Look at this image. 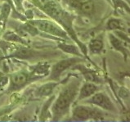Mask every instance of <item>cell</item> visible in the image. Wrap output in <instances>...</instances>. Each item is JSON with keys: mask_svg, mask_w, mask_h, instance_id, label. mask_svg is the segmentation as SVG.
I'll return each mask as SVG.
<instances>
[{"mask_svg": "<svg viewBox=\"0 0 130 122\" xmlns=\"http://www.w3.org/2000/svg\"><path fill=\"white\" fill-rule=\"evenodd\" d=\"M32 1L47 16H49L56 22L61 25L62 28L67 32L68 35L75 40L78 45H79L81 42L78 39L73 27L74 17L72 15L66 12L55 0H32Z\"/></svg>", "mask_w": 130, "mask_h": 122, "instance_id": "cell-1", "label": "cell"}, {"mask_svg": "<svg viewBox=\"0 0 130 122\" xmlns=\"http://www.w3.org/2000/svg\"><path fill=\"white\" fill-rule=\"evenodd\" d=\"M79 82L78 80H75L70 83L61 91L57 100L52 106V112L55 121L61 119L68 112L70 105L75 101L76 96L79 94Z\"/></svg>", "mask_w": 130, "mask_h": 122, "instance_id": "cell-2", "label": "cell"}, {"mask_svg": "<svg viewBox=\"0 0 130 122\" xmlns=\"http://www.w3.org/2000/svg\"><path fill=\"white\" fill-rule=\"evenodd\" d=\"M29 22L34 25L35 27H36L39 31H43L46 33V34H49L51 35L60 37L61 39H69L67 32L53 21L44 19H38L29 21Z\"/></svg>", "mask_w": 130, "mask_h": 122, "instance_id": "cell-3", "label": "cell"}, {"mask_svg": "<svg viewBox=\"0 0 130 122\" xmlns=\"http://www.w3.org/2000/svg\"><path fill=\"white\" fill-rule=\"evenodd\" d=\"M102 113L99 110L84 106H77L73 110V118L76 120H85L89 119L102 120Z\"/></svg>", "mask_w": 130, "mask_h": 122, "instance_id": "cell-4", "label": "cell"}, {"mask_svg": "<svg viewBox=\"0 0 130 122\" xmlns=\"http://www.w3.org/2000/svg\"><path fill=\"white\" fill-rule=\"evenodd\" d=\"M79 62H80V59L79 57H70L58 62L52 68L50 79L53 80H57L63 72L69 69L70 66H73L77 64Z\"/></svg>", "mask_w": 130, "mask_h": 122, "instance_id": "cell-5", "label": "cell"}, {"mask_svg": "<svg viewBox=\"0 0 130 122\" xmlns=\"http://www.w3.org/2000/svg\"><path fill=\"white\" fill-rule=\"evenodd\" d=\"M30 75L26 71H21L15 72L10 75V88L9 91L19 90L28 84L30 80Z\"/></svg>", "mask_w": 130, "mask_h": 122, "instance_id": "cell-6", "label": "cell"}, {"mask_svg": "<svg viewBox=\"0 0 130 122\" xmlns=\"http://www.w3.org/2000/svg\"><path fill=\"white\" fill-rule=\"evenodd\" d=\"M86 101L87 103L93 104L107 111H114L115 108L108 96L103 93H94Z\"/></svg>", "mask_w": 130, "mask_h": 122, "instance_id": "cell-7", "label": "cell"}, {"mask_svg": "<svg viewBox=\"0 0 130 122\" xmlns=\"http://www.w3.org/2000/svg\"><path fill=\"white\" fill-rule=\"evenodd\" d=\"M98 89V88L94 83H91V82L85 83L79 90V98H78L77 100L81 101L83 99L89 98L94 93H96Z\"/></svg>", "mask_w": 130, "mask_h": 122, "instance_id": "cell-8", "label": "cell"}, {"mask_svg": "<svg viewBox=\"0 0 130 122\" xmlns=\"http://www.w3.org/2000/svg\"><path fill=\"white\" fill-rule=\"evenodd\" d=\"M59 84V83L57 82H48L47 84H44L40 87H39L35 90V96L39 98H43V97H47V96L51 95L53 94L54 88Z\"/></svg>", "mask_w": 130, "mask_h": 122, "instance_id": "cell-9", "label": "cell"}, {"mask_svg": "<svg viewBox=\"0 0 130 122\" xmlns=\"http://www.w3.org/2000/svg\"><path fill=\"white\" fill-rule=\"evenodd\" d=\"M109 39H110L111 45L114 47V49H116L119 52H120V53L124 55V60H126V59H127V57H128V50H127L126 47L124 45L122 40L117 38V37H116L112 34L109 35Z\"/></svg>", "mask_w": 130, "mask_h": 122, "instance_id": "cell-10", "label": "cell"}, {"mask_svg": "<svg viewBox=\"0 0 130 122\" xmlns=\"http://www.w3.org/2000/svg\"><path fill=\"white\" fill-rule=\"evenodd\" d=\"M38 54L36 51L30 49L27 47H20L11 57H17L19 59H27L30 57H34L35 55Z\"/></svg>", "mask_w": 130, "mask_h": 122, "instance_id": "cell-11", "label": "cell"}, {"mask_svg": "<svg viewBox=\"0 0 130 122\" xmlns=\"http://www.w3.org/2000/svg\"><path fill=\"white\" fill-rule=\"evenodd\" d=\"M79 70H80L81 73L84 75V79L86 80L88 82L94 83V84H99L101 83V80L98 76L95 71L92 70H89L84 66H79Z\"/></svg>", "mask_w": 130, "mask_h": 122, "instance_id": "cell-12", "label": "cell"}, {"mask_svg": "<svg viewBox=\"0 0 130 122\" xmlns=\"http://www.w3.org/2000/svg\"><path fill=\"white\" fill-rule=\"evenodd\" d=\"M104 43L102 38H94L92 39L88 44V49L90 50L92 53H100L101 51L103 49Z\"/></svg>", "mask_w": 130, "mask_h": 122, "instance_id": "cell-13", "label": "cell"}, {"mask_svg": "<svg viewBox=\"0 0 130 122\" xmlns=\"http://www.w3.org/2000/svg\"><path fill=\"white\" fill-rule=\"evenodd\" d=\"M106 28L110 30H122L124 28V25L120 19L110 18L106 23Z\"/></svg>", "mask_w": 130, "mask_h": 122, "instance_id": "cell-14", "label": "cell"}, {"mask_svg": "<svg viewBox=\"0 0 130 122\" xmlns=\"http://www.w3.org/2000/svg\"><path fill=\"white\" fill-rule=\"evenodd\" d=\"M58 47L60 48V49L64 51L65 53H70V54H74L75 55V56H78V57H81L82 55H81L80 52L78 49V47L76 46H74L72 44H68V43H61L58 44Z\"/></svg>", "mask_w": 130, "mask_h": 122, "instance_id": "cell-15", "label": "cell"}, {"mask_svg": "<svg viewBox=\"0 0 130 122\" xmlns=\"http://www.w3.org/2000/svg\"><path fill=\"white\" fill-rule=\"evenodd\" d=\"M81 12H83L84 14L87 15V16H90L93 13L95 10V4L93 0H89V1L83 3L82 5H80L79 8Z\"/></svg>", "mask_w": 130, "mask_h": 122, "instance_id": "cell-16", "label": "cell"}, {"mask_svg": "<svg viewBox=\"0 0 130 122\" xmlns=\"http://www.w3.org/2000/svg\"><path fill=\"white\" fill-rule=\"evenodd\" d=\"M3 39H4L6 41H9V42H18V43H21L22 44H26V43H25V41L21 35L16 34L12 31H7L6 32L4 35H3Z\"/></svg>", "mask_w": 130, "mask_h": 122, "instance_id": "cell-17", "label": "cell"}, {"mask_svg": "<svg viewBox=\"0 0 130 122\" xmlns=\"http://www.w3.org/2000/svg\"><path fill=\"white\" fill-rule=\"evenodd\" d=\"M10 11H11V8L9 7V4H7V3L3 4L2 7L1 14H0V19H1V22H3V27H5V25L7 21V17H8V15L10 13Z\"/></svg>", "mask_w": 130, "mask_h": 122, "instance_id": "cell-18", "label": "cell"}, {"mask_svg": "<svg viewBox=\"0 0 130 122\" xmlns=\"http://www.w3.org/2000/svg\"><path fill=\"white\" fill-rule=\"evenodd\" d=\"M119 94H120L121 98H126L129 96V91L128 88H126L124 87H121L120 88V91H119Z\"/></svg>", "mask_w": 130, "mask_h": 122, "instance_id": "cell-19", "label": "cell"}, {"mask_svg": "<svg viewBox=\"0 0 130 122\" xmlns=\"http://www.w3.org/2000/svg\"><path fill=\"white\" fill-rule=\"evenodd\" d=\"M107 2H109V3H110V0H106Z\"/></svg>", "mask_w": 130, "mask_h": 122, "instance_id": "cell-20", "label": "cell"}, {"mask_svg": "<svg viewBox=\"0 0 130 122\" xmlns=\"http://www.w3.org/2000/svg\"><path fill=\"white\" fill-rule=\"evenodd\" d=\"M126 1H127V3H129V0H126Z\"/></svg>", "mask_w": 130, "mask_h": 122, "instance_id": "cell-21", "label": "cell"}]
</instances>
